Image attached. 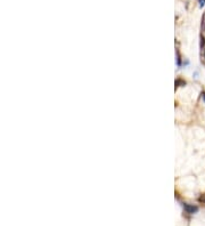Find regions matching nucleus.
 Wrapping results in <instances>:
<instances>
[{
  "mask_svg": "<svg viewBox=\"0 0 205 226\" xmlns=\"http://www.w3.org/2000/svg\"><path fill=\"white\" fill-rule=\"evenodd\" d=\"M201 29H202V32H205V14L203 15V17H202V24H201Z\"/></svg>",
  "mask_w": 205,
  "mask_h": 226,
  "instance_id": "20e7f679",
  "label": "nucleus"
},
{
  "mask_svg": "<svg viewBox=\"0 0 205 226\" xmlns=\"http://www.w3.org/2000/svg\"><path fill=\"white\" fill-rule=\"evenodd\" d=\"M198 201L202 202V203H204L205 204V194H202V195L198 198Z\"/></svg>",
  "mask_w": 205,
  "mask_h": 226,
  "instance_id": "39448f33",
  "label": "nucleus"
},
{
  "mask_svg": "<svg viewBox=\"0 0 205 226\" xmlns=\"http://www.w3.org/2000/svg\"><path fill=\"white\" fill-rule=\"evenodd\" d=\"M198 4H199V7L202 8V7L205 5V0H198Z\"/></svg>",
  "mask_w": 205,
  "mask_h": 226,
  "instance_id": "423d86ee",
  "label": "nucleus"
},
{
  "mask_svg": "<svg viewBox=\"0 0 205 226\" xmlns=\"http://www.w3.org/2000/svg\"><path fill=\"white\" fill-rule=\"evenodd\" d=\"M175 54H177V65H178V67H180L181 66V56H180V54H179V50H177Z\"/></svg>",
  "mask_w": 205,
  "mask_h": 226,
  "instance_id": "7ed1b4c3",
  "label": "nucleus"
},
{
  "mask_svg": "<svg viewBox=\"0 0 205 226\" xmlns=\"http://www.w3.org/2000/svg\"><path fill=\"white\" fill-rule=\"evenodd\" d=\"M175 88H177V87H182V86H185L186 85V81L182 80L181 78H178V79L175 80Z\"/></svg>",
  "mask_w": 205,
  "mask_h": 226,
  "instance_id": "f03ea898",
  "label": "nucleus"
},
{
  "mask_svg": "<svg viewBox=\"0 0 205 226\" xmlns=\"http://www.w3.org/2000/svg\"><path fill=\"white\" fill-rule=\"evenodd\" d=\"M182 207L185 209L186 214L188 215H194L198 211V207L197 206H194V204H189V203H183Z\"/></svg>",
  "mask_w": 205,
  "mask_h": 226,
  "instance_id": "f257e3e1",
  "label": "nucleus"
},
{
  "mask_svg": "<svg viewBox=\"0 0 205 226\" xmlns=\"http://www.w3.org/2000/svg\"><path fill=\"white\" fill-rule=\"evenodd\" d=\"M201 96H202V99H203V102L205 103V92H202V94H201Z\"/></svg>",
  "mask_w": 205,
  "mask_h": 226,
  "instance_id": "6e6552de",
  "label": "nucleus"
},
{
  "mask_svg": "<svg viewBox=\"0 0 205 226\" xmlns=\"http://www.w3.org/2000/svg\"><path fill=\"white\" fill-rule=\"evenodd\" d=\"M202 58H203V61L205 62V48L202 49Z\"/></svg>",
  "mask_w": 205,
  "mask_h": 226,
  "instance_id": "0eeeda50",
  "label": "nucleus"
}]
</instances>
